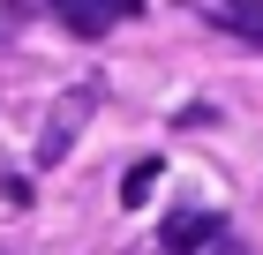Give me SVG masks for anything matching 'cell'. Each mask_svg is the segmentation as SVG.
Wrapping results in <instances>:
<instances>
[{
	"label": "cell",
	"mask_w": 263,
	"mask_h": 255,
	"mask_svg": "<svg viewBox=\"0 0 263 255\" xmlns=\"http://www.w3.org/2000/svg\"><path fill=\"white\" fill-rule=\"evenodd\" d=\"M83 113H90V90H68V98L53 105V120H45V143H38V165H53V158H61L68 143H76Z\"/></svg>",
	"instance_id": "cell-1"
},
{
	"label": "cell",
	"mask_w": 263,
	"mask_h": 255,
	"mask_svg": "<svg viewBox=\"0 0 263 255\" xmlns=\"http://www.w3.org/2000/svg\"><path fill=\"white\" fill-rule=\"evenodd\" d=\"M151 188H158V165L143 158V165H128V180H121V203H128V210H143V203H151Z\"/></svg>",
	"instance_id": "cell-5"
},
{
	"label": "cell",
	"mask_w": 263,
	"mask_h": 255,
	"mask_svg": "<svg viewBox=\"0 0 263 255\" xmlns=\"http://www.w3.org/2000/svg\"><path fill=\"white\" fill-rule=\"evenodd\" d=\"M218 233H226V225H218V218H203V210H173V218H165V248H173V255L203 248V240H218Z\"/></svg>",
	"instance_id": "cell-2"
},
{
	"label": "cell",
	"mask_w": 263,
	"mask_h": 255,
	"mask_svg": "<svg viewBox=\"0 0 263 255\" xmlns=\"http://www.w3.org/2000/svg\"><path fill=\"white\" fill-rule=\"evenodd\" d=\"M203 23L211 30H233V38L263 45V8H233V0H218V8H203Z\"/></svg>",
	"instance_id": "cell-3"
},
{
	"label": "cell",
	"mask_w": 263,
	"mask_h": 255,
	"mask_svg": "<svg viewBox=\"0 0 263 255\" xmlns=\"http://www.w3.org/2000/svg\"><path fill=\"white\" fill-rule=\"evenodd\" d=\"M121 15H128V8H61V23L76 30V38H98V30H113Z\"/></svg>",
	"instance_id": "cell-4"
}]
</instances>
